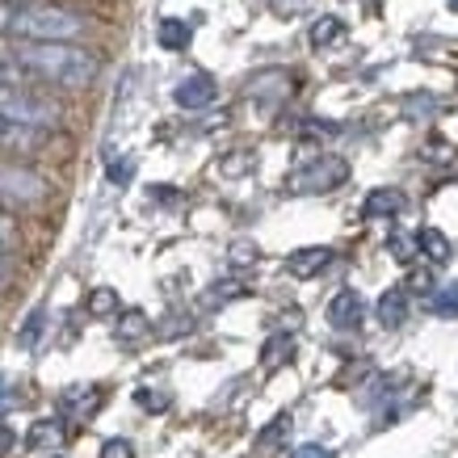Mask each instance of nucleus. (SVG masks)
<instances>
[{
  "label": "nucleus",
  "instance_id": "7",
  "mask_svg": "<svg viewBox=\"0 0 458 458\" xmlns=\"http://www.w3.org/2000/svg\"><path fill=\"white\" fill-rule=\"evenodd\" d=\"M173 98H177L181 110H202V106L215 101V81H210L207 72H194V76H185V81L177 84Z\"/></svg>",
  "mask_w": 458,
  "mask_h": 458
},
{
  "label": "nucleus",
  "instance_id": "16",
  "mask_svg": "<svg viewBox=\"0 0 458 458\" xmlns=\"http://www.w3.org/2000/svg\"><path fill=\"white\" fill-rule=\"evenodd\" d=\"M341 34H345V21H341V17H319L316 26H311V47H333Z\"/></svg>",
  "mask_w": 458,
  "mask_h": 458
},
{
  "label": "nucleus",
  "instance_id": "19",
  "mask_svg": "<svg viewBox=\"0 0 458 458\" xmlns=\"http://www.w3.org/2000/svg\"><path fill=\"white\" fill-rule=\"evenodd\" d=\"M387 249H391V257H395L400 265H408L412 257H417V236H403V232H395Z\"/></svg>",
  "mask_w": 458,
  "mask_h": 458
},
{
  "label": "nucleus",
  "instance_id": "5",
  "mask_svg": "<svg viewBox=\"0 0 458 458\" xmlns=\"http://www.w3.org/2000/svg\"><path fill=\"white\" fill-rule=\"evenodd\" d=\"M47 143V131L0 114V156H34Z\"/></svg>",
  "mask_w": 458,
  "mask_h": 458
},
{
  "label": "nucleus",
  "instance_id": "6",
  "mask_svg": "<svg viewBox=\"0 0 458 458\" xmlns=\"http://www.w3.org/2000/svg\"><path fill=\"white\" fill-rule=\"evenodd\" d=\"M361 316H366V307H361L358 291H341L333 303H328V324H333L336 333H353L361 324Z\"/></svg>",
  "mask_w": 458,
  "mask_h": 458
},
{
  "label": "nucleus",
  "instance_id": "29",
  "mask_svg": "<svg viewBox=\"0 0 458 458\" xmlns=\"http://www.w3.org/2000/svg\"><path fill=\"white\" fill-rule=\"evenodd\" d=\"M9 282V269H4V257H0V286Z\"/></svg>",
  "mask_w": 458,
  "mask_h": 458
},
{
  "label": "nucleus",
  "instance_id": "26",
  "mask_svg": "<svg viewBox=\"0 0 458 458\" xmlns=\"http://www.w3.org/2000/svg\"><path fill=\"white\" fill-rule=\"evenodd\" d=\"M291 458H333V450H328V445H311V442H307V445H299Z\"/></svg>",
  "mask_w": 458,
  "mask_h": 458
},
{
  "label": "nucleus",
  "instance_id": "8",
  "mask_svg": "<svg viewBox=\"0 0 458 458\" xmlns=\"http://www.w3.org/2000/svg\"><path fill=\"white\" fill-rule=\"evenodd\" d=\"M64 420H34V429H30L26 445L34 450V454H59L64 450Z\"/></svg>",
  "mask_w": 458,
  "mask_h": 458
},
{
  "label": "nucleus",
  "instance_id": "24",
  "mask_svg": "<svg viewBox=\"0 0 458 458\" xmlns=\"http://www.w3.org/2000/svg\"><path fill=\"white\" fill-rule=\"evenodd\" d=\"M286 429H291V417H278V425H274V429H265V433H261V450H269V445L278 442V437H282Z\"/></svg>",
  "mask_w": 458,
  "mask_h": 458
},
{
  "label": "nucleus",
  "instance_id": "27",
  "mask_svg": "<svg viewBox=\"0 0 458 458\" xmlns=\"http://www.w3.org/2000/svg\"><path fill=\"white\" fill-rule=\"evenodd\" d=\"M13 445H17V433L9 429V425H0V458L9 454V450H13Z\"/></svg>",
  "mask_w": 458,
  "mask_h": 458
},
{
  "label": "nucleus",
  "instance_id": "11",
  "mask_svg": "<svg viewBox=\"0 0 458 458\" xmlns=\"http://www.w3.org/2000/svg\"><path fill=\"white\" fill-rule=\"evenodd\" d=\"M59 403H64V412H68L72 420H89L101 408V391L98 387H72V391H64Z\"/></svg>",
  "mask_w": 458,
  "mask_h": 458
},
{
  "label": "nucleus",
  "instance_id": "9",
  "mask_svg": "<svg viewBox=\"0 0 458 458\" xmlns=\"http://www.w3.org/2000/svg\"><path fill=\"white\" fill-rule=\"evenodd\" d=\"M333 265V249H299L286 257V269H291L294 278H316Z\"/></svg>",
  "mask_w": 458,
  "mask_h": 458
},
{
  "label": "nucleus",
  "instance_id": "3",
  "mask_svg": "<svg viewBox=\"0 0 458 458\" xmlns=\"http://www.w3.org/2000/svg\"><path fill=\"white\" fill-rule=\"evenodd\" d=\"M0 114H4V118H17V123L42 126V131L59 126V106L55 101L30 93L26 84H17V81H0Z\"/></svg>",
  "mask_w": 458,
  "mask_h": 458
},
{
  "label": "nucleus",
  "instance_id": "18",
  "mask_svg": "<svg viewBox=\"0 0 458 458\" xmlns=\"http://www.w3.org/2000/svg\"><path fill=\"white\" fill-rule=\"evenodd\" d=\"M148 333V316L143 311H126L123 319H118V341H135V336Z\"/></svg>",
  "mask_w": 458,
  "mask_h": 458
},
{
  "label": "nucleus",
  "instance_id": "2",
  "mask_svg": "<svg viewBox=\"0 0 458 458\" xmlns=\"http://www.w3.org/2000/svg\"><path fill=\"white\" fill-rule=\"evenodd\" d=\"M89 30L81 13L42 0H0V34L26 42H76Z\"/></svg>",
  "mask_w": 458,
  "mask_h": 458
},
{
  "label": "nucleus",
  "instance_id": "17",
  "mask_svg": "<svg viewBox=\"0 0 458 458\" xmlns=\"http://www.w3.org/2000/svg\"><path fill=\"white\" fill-rule=\"evenodd\" d=\"M433 311H437L442 319L458 316V282H450V286H442V291L433 294Z\"/></svg>",
  "mask_w": 458,
  "mask_h": 458
},
{
  "label": "nucleus",
  "instance_id": "23",
  "mask_svg": "<svg viewBox=\"0 0 458 458\" xmlns=\"http://www.w3.org/2000/svg\"><path fill=\"white\" fill-rule=\"evenodd\" d=\"M38 333H42V311H34V316H30V324L21 328V336H17V341H21V345H34V341H38Z\"/></svg>",
  "mask_w": 458,
  "mask_h": 458
},
{
  "label": "nucleus",
  "instance_id": "28",
  "mask_svg": "<svg viewBox=\"0 0 458 458\" xmlns=\"http://www.w3.org/2000/svg\"><path fill=\"white\" fill-rule=\"evenodd\" d=\"M126 173H131V165H114V168H110L114 181H126Z\"/></svg>",
  "mask_w": 458,
  "mask_h": 458
},
{
  "label": "nucleus",
  "instance_id": "14",
  "mask_svg": "<svg viewBox=\"0 0 458 458\" xmlns=\"http://www.w3.org/2000/svg\"><path fill=\"white\" fill-rule=\"evenodd\" d=\"M291 353H294L291 336H269V341H265V353H261V366L265 370H278L282 361H291Z\"/></svg>",
  "mask_w": 458,
  "mask_h": 458
},
{
  "label": "nucleus",
  "instance_id": "25",
  "mask_svg": "<svg viewBox=\"0 0 458 458\" xmlns=\"http://www.w3.org/2000/svg\"><path fill=\"white\" fill-rule=\"evenodd\" d=\"M135 403H140V408H152V412H160V408H165V395H156V391H135Z\"/></svg>",
  "mask_w": 458,
  "mask_h": 458
},
{
  "label": "nucleus",
  "instance_id": "30",
  "mask_svg": "<svg viewBox=\"0 0 458 458\" xmlns=\"http://www.w3.org/2000/svg\"><path fill=\"white\" fill-rule=\"evenodd\" d=\"M450 9H454V13H458V0H450Z\"/></svg>",
  "mask_w": 458,
  "mask_h": 458
},
{
  "label": "nucleus",
  "instance_id": "13",
  "mask_svg": "<svg viewBox=\"0 0 458 458\" xmlns=\"http://www.w3.org/2000/svg\"><path fill=\"white\" fill-rule=\"evenodd\" d=\"M417 249L425 252L433 265H442V261H450L454 244H450V240H445V232H437V227H420V232H417Z\"/></svg>",
  "mask_w": 458,
  "mask_h": 458
},
{
  "label": "nucleus",
  "instance_id": "22",
  "mask_svg": "<svg viewBox=\"0 0 458 458\" xmlns=\"http://www.w3.org/2000/svg\"><path fill=\"white\" fill-rule=\"evenodd\" d=\"M101 458H135V445L126 442V437H110V442L101 445Z\"/></svg>",
  "mask_w": 458,
  "mask_h": 458
},
{
  "label": "nucleus",
  "instance_id": "21",
  "mask_svg": "<svg viewBox=\"0 0 458 458\" xmlns=\"http://www.w3.org/2000/svg\"><path fill=\"white\" fill-rule=\"evenodd\" d=\"M9 249H17V223L0 210V257H4Z\"/></svg>",
  "mask_w": 458,
  "mask_h": 458
},
{
  "label": "nucleus",
  "instance_id": "20",
  "mask_svg": "<svg viewBox=\"0 0 458 458\" xmlns=\"http://www.w3.org/2000/svg\"><path fill=\"white\" fill-rule=\"evenodd\" d=\"M89 311H93V316H110V311H118V294L114 291H93Z\"/></svg>",
  "mask_w": 458,
  "mask_h": 458
},
{
  "label": "nucleus",
  "instance_id": "4",
  "mask_svg": "<svg viewBox=\"0 0 458 458\" xmlns=\"http://www.w3.org/2000/svg\"><path fill=\"white\" fill-rule=\"evenodd\" d=\"M345 177H349V165L341 156H319V160H311L307 168L294 173L291 190L294 194H328L336 185H345Z\"/></svg>",
  "mask_w": 458,
  "mask_h": 458
},
{
  "label": "nucleus",
  "instance_id": "12",
  "mask_svg": "<svg viewBox=\"0 0 458 458\" xmlns=\"http://www.w3.org/2000/svg\"><path fill=\"white\" fill-rule=\"evenodd\" d=\"M403 319H408V291L403 286H387L383 299H378V324L383 328H400Z\"/></svg>",
  "mask_w": 458,
  "mask_h": 458
},
{
  "label": "nucleus",
  "instance_id": "1",
  "mask_svg": "<svg viewBox=\"0 0 458 458\" xmlns=\"http://www.w3.org/2000/svg\"><path fill=\"white\" fill-rule=\"evenodd\" d=\"M0 55L9 59L26 81L55 84V89H89L98 81V55L84 51L76 42H26L17 38L9 47H0Z\"/></svg>",
  "mask_w": 458,
  "mask_h": 458
},
{
  "label": "nucleus",
  "instance_id": "31",
  "mask_svg": "<svg viewBox=\"0 0 458 458\" xmlns=\"http://www.w3.org/2000/svg\"><path fill=\"white\" fill-rule=\"evenodd\" d=\"M0 403H4V387H0Z\"/></svg>",
  "mask_w": 458,
  "mask_h": 458
},
{
  "label": "nucleus",
  "instance_id": "15",
  "mask_svg": "<svg viewBox=\"0 0 458 458\" xmlns=\"http://www.w3.org/2000/svg\"><path fill=\"white\" fill-rule=\"evenodd\" d=\"M160 47H165V51H185V47H190V26H185V21H173V17L160 21Z\"/></svg>",
  "mask_w": 458,
  "mask_h": 458
},
{
  "label": "nucleus",
  "instance_id": "10",
  "mask_svg": "<svg viewBox=\"0 0 458 458\" xmlns=\"http://www.w3.org/2000/svg\"><path fill=\"white\" fill-rule=\"evenodd\" d=\"M400 210H403V194L400 190H387V185H383V190H370L366 202H361V215H366V219H395Z\"/></svg>",
  "mask_w": 458,
  "mask_h": 458
}]
</instances>
